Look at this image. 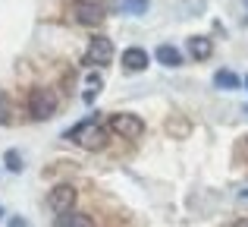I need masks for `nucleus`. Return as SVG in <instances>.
<instances>
[{
	"label": "nucleus",
	"instance_id": "nucleus-1",
	"mask_svg": "<svg viewBox=\"0 0 248 227\" xmlns=\"http://www.w3.org/2000/svg\"><path fill=\"white\" fill-rule=\"evenodd\" d=\"M63 139H69L73 145L85 148V152H101V148H107V129L101 126L97 117H85V120H79L76 126H69L63 133Z\"/></svg>",
	"mask_w": 248,
	"mask_h": 227
},
{
	"label": "nucleus",
	"instance_id": "nucleus-2",
	"mask_svg": "<svg viewBox=\"0 0 248 227\" xmlns=\"http://www.w3.org/2000/svg\"><path fill=\"white\" fill-rule=\"evenodd\" d=\"M107 129L120 139H141L145 136V120L139 114H110Z\"/></svg>",
	"mask_w": 248,
	"mask_h": 227
},
{
	"label": "nucleus",
	"instance_id": "nucleus-3",
	"mask_svg": "<svg viewBox=\"0 0 248 227\" xmlns=\"http://www.w3.org/2000/svg\"><path fill=\"white\" fill-rule=\"evenodd\" d=\"M29 114L35 117V120H50V117L57 114V95L44 86L31 88L29 92Z\"/></svg>",
	"mask_w": 248,
	"mask_h": 227
},
{
	"label": "nucleus",
	"instance_id": "nucleus-4",
	"mask_svg": "<svg viewBox=\"0 0 248 227\" xmlns=\"http://www.w3.org/2000/svg\"><path fill=\"white\" fill-rule=\"evenodd\" d=\"M69 13H73L76 22L91 25V29H94V25H101L104 16H107V13H104V6L97 3V0H73V3H69Z\"/></svg>",
	"mask_w": 248,
	"mask_h": 227
},
{
	"label": "nucleus",
	"instance_id": "nucleus-5",
	"mask_svg": "<svg viewBox=\"0 0 248 227\" xmlns=\"http://www.w3.org/2000/svg\"><path fill=\"white\" fill-rule=\"evenodd\" d=\"M113 60V41L107 35H94L88 41V51H85V63L88 67H107Z\"/></svg>",
	"mask_w": 248,
	"mask_h": 227
},
{
	"label": "nucleus",
	"instance_id": "nucleus-6",
	"mask_svg": "<svg viewBox=\"0 0 248 227\" xmlns=\"http://www.w3.org/2000/svg\"><path fill=\"white\" fill-rule=\"evenodd\" d=\"M76 186H69V183H60V186H54V190L47 192V209L54 211V215H66V211H73V205H76Z\"/></svg>",
	"mask_w": 248,
	"mask_h": 227
},
{
	"label": "nucleus",
	"instance_id": "nucleus-7",
	"mask_svg": "<svg viewBox=\"0 0 248 227\" xmlns=\"http://www.w3.org/2000/svg\"><path fill=\"white\" fill-rule=\"evenodd\" d=\"M123 67H126L129 73H141V70H148V51L126 48V51H123Z\"/></svg>",
	"mask_w": 248,
	"mask_h": 227
},
{
	"label": "nucleus",
	"instance_id": "nucleus-8",
	"mask_svg": "<svg viewBox=\"0 0 248 227\" xmlns=\"http://www.w3.org/2000/svg\"><path fill=\"white\" fill-rule=\"evenodd\" d=\"M186 48H188V54H192L195 60H207V57L214 54V41H211V38H204V35H192L186 41Z\"/></svg>",
	"mask_w": 248,
	"mask_h": 227
},
{
	"label": "nucleus",
	"instance_id": "nucleus-9",
	"mask_svg": "<svg viewBox=\"0 0 248 227\" xmlns=\"http://www.w3.org/2000/svg\"><path fill=\"white\" fill-rule=\"evenodd\" d=\"M54 227H94V221L85 211H66V215H57Z\"/></svg>",
	"mask_w": 248,
	"mask_h": 227
},
{
	"label": "nucleus",
	"instance_id": "nucleus-10",
	"mask_svg": "<svg viewBox=\"0 0 248 227\" xmlns=\"http://www.w3.org/2000/svg\"><path fill=\"white\" fill-rule=\"evenodd\" d=\"M154 60H157L160 67H182V54L173 44H160V48L154 51Z\"/></svg>",
	"mask_w": 248,
	"mask_h": 227
},
{
	"label": "nucleus",
	"instance_id": "nucleus-11",
	"mask_svg": "<svg viewBox=\"0 0 248 227\" xmlns=\"http://www.w3.org/2000/svg\"><path fill=\"white\" fill-rule=\"evenodd\" d=\"M214 86L223 88V92H236V88L242 86V79H239L232 70H217V73H214Z\"/></svg>",
	"mask_w": 248,
	"mask_h": 227
},
{
	"label": "nucleus",
	"instance_id": "nucleus-12",
	"mask_svg": "<svg viewBox=\"0 0 248 227\" xmlns=\"http://www.w3.org/2000/svg\"><path fill=\"white\" fill-rule=\"evenodd\" d=\"M101 88H104V79H101L97 73H88V82H85V95H82L85 105H91V101H94V95L101 92Z\"/></svg>",
	"mask_w": 248,
	"mask_h": 227
},
{
	"label": "nucleus",
	"instance_id": "nucleus-13",
	"mask_svg": "<svg viewBox=\"0 0 248 227\" xmlns=\"http://www.w3.org/2000/svg\"><path fill=\"white\" fill-rule=\"evenodd\" d=\"M3 164H6V171H10V174H22V155H19L16 152V148H6V152H3Z\"/></svg>",
	"mask_w": 248,
	"mask_h": 227
},
{
	"label": "nucleus",
	"instance_id": "nucleus-14",
	"mask_svg": "<svg viewBox=\"0 0 248 227\" xmlns=\"http://www.w3.org/2000/svg\"><path fill=\"white\" fill-rule=\"evenodd\" d=\"M120 6H123V13H129V16H145L151 3H148V0H123Z\"/></svg>",
	"mask_w": 248,
	"mask_h": 227
},
{
	"label": "nucleus",
	"instance_id": "nucleus-15",
	"mask_svg": "<svg viewBox=\"0 0 248 227\" xmlns=\"http://www.w3.org/2000/svg\"><path fill=\"white\" fill-rule=\"evenodd\" d=\"M13 123V107H10V98L0 95V126H10Z\"/></svg>",
	"mask_w": 248,
	"mask_h": 227
},
{
	"label": "nucleus",
	"instance_id": "nucleus-16",
	"mask_svg": "<svg viewBox=\"0 0 248 227\" xmlns=\"http://www.w3.org/2000/svg\"><path fill=\"white\" fill-rule=\"evenodd\" d=\"M6 227H29V221H25V218H10V224Z\"/></svg>",
	"mask_w": 248,
	"mask_h": 227
},
{
	"label": "nucleus",
	"instance_id": "nucleus-17",
	"mask_svg": "<svg viewBox=\"0 0 248 227\" xmlns=\"http://www.w3.org/2000/svg\"><path fill=\"white\" fill-rule=\"evenodd\" d=\"M230 227H248V218H239V221H232Z\"/></svg>",
	"mask_w": 248,
	"mask_h": 227
},
{
	"label": "nucleus",
	"instance_id": "nucleus-18",
	"mask_svg": "<svg viewBox=\"0 0 248 227\" xmlns=\"http://www.w3.org/2000/svg\"><path fill=\"white\" fill-rule=\"evenodd\" d=\"M239 199H242V202H248V190H239Z\"/></svg>",
	"mask_w": 248,
	"mask_h": 227
},
{
	"label": "nucleus",
	"instance_id": "nucleus-19",
	"mask_svg": "<svg viewBox=\"0 0 248 227\" xmlns=\"http://www.w3.org/2000/svg\"><path fill=\"white\" fill-rule=\"evenodd\" d=\"M242 82H245V88H248V76H245V79H242Z\"/></svg>",
	"mask_w": 248,
	"mask_h": 227
},
{
	"label": "nucleus",
	"instance_id": "nucleus-20",
	"mask_svg": "<svg viewBox=\"0 0 248 227\" xmlns=\"http://www.w3.org/2000/svg\"><path fill=\"white\" fill-rule=\"evenodd\" d=\"M0 218H3V209H0Z\"/></svg>",
	"mask_w": 248,
	"mask_h": 227
},
{
	"label": "nucleus",
	"instance_id": "nucleus-21",
	"mask_svg": "<svg viewBox=\"0 0 248 227\" xmlns=\"http://www.w3.org/2000/svg\"><path fill=\"white\" fill-rule=\"evenodd\" d=\"M245 25H248V16H245Z\"/></svg>",
	"mask_w": 248,
	"mask_h": 227
},
{
	"label": "nucleus",
	"instance_id": "nucleus-22",
	"mask_svg": "<svg viewBox=\"0 0 248 227\" xmlns=\"http://www.w3.org/2000/svg\"><path fill=\"white\" fill-rule=\"evenodd\" d=\"M245 114H248V107H245Z\"/></svg>",
	"mask_w": 248,
	"mask_h": 227
},
{
	"label": "nucleus",
	"instance_id": "nucleus-23",
	"mask_svg": "<svg viewBox=\"0 0 248 227\" xmlns=\"http://www.w3.org/2000/svg\"><path fill=\"white\" fill-rule=\"evenodd\" d=\"M245 3H248V0H245Z\"/></svg>",
	"mask_w": 248,
	"mask_h": 227
}]
</instances>
